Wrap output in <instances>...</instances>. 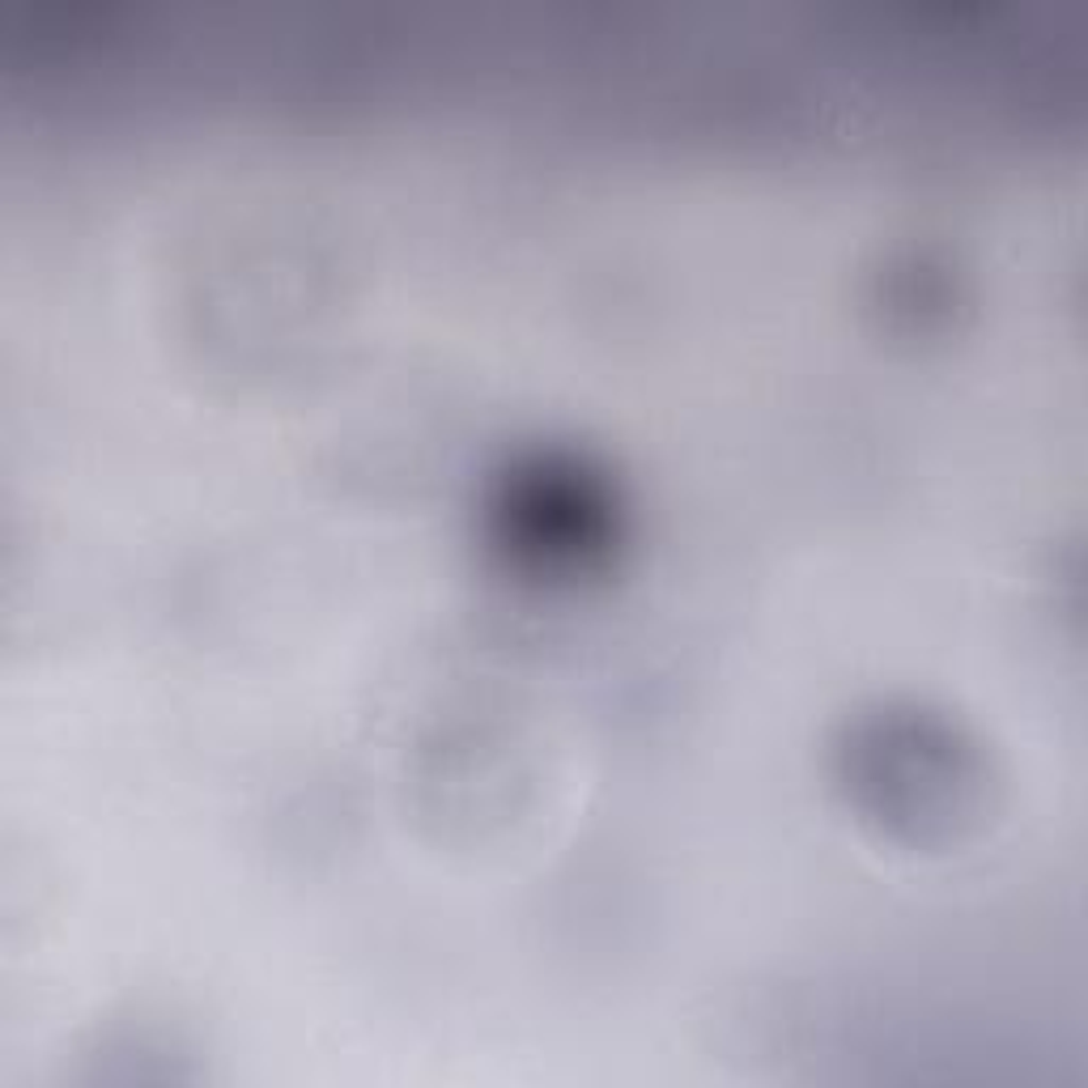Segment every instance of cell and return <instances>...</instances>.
<instances>
[{"mask_svg":"<svg viewBox=\"0 0 1088 1088\" xmlns=\"http://www.w3.org/2000/svg\"><path fill=\"white\" fill-rule=\"evenodd\" d=\"M1059 706V689H1046V693H1025V698H1008V702H995V710L990 714H1004V723L1008 728H1016V714H1034V710H1055ZM1013 749H1016V740H1013ZM1046 749H1059V744H1038V753H1046ZM1020 757V783H1025V791H1029V800H1050L1055 795V779L1050 774H1029L1025 770V757H1029V749H1020L1016 753Z\"/></svg>","mask_w":1088,"mask_h":1088,"instance_id":"obj_1","label":"cell"},{"mask_svg":"<svg viewBox=\"0 0 1088 1088\" xmlns=\"http://www.w3.org/2000/svg\"><path fill=\"white\" fill-rule=\"evenodd\" d=\"M723 362H728V354H723ZM719 375H723V366H719ZM719 375H714V383H719ZM710 396H714V387H710ZM710 396H706V405H710ZM723 396H728V392H723ZM702 413H706V408H702ZM698 426H702V417H698ZM693 434H698V430H693ZM689 447H693V438H689ZM684 456H689V451H684ZM698 456H702V451H698ZM689 477H693V459H684V464H681V472H672V477H668V485H663V494H677V489H681V494H684V485H689Z\"/></svg>","mask_w":1088,"mask_h":1088,"instance_id":"obj_2","label":"cell"}]
</instances>
